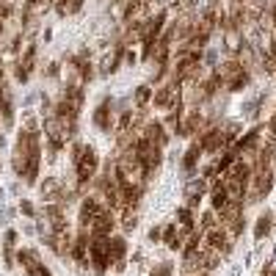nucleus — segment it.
<instances>
[{
	"instance_id": "16",
	"label": "nucleus",
	"mask_w": 276,
	"mask_h": 276,
	"mask_svg": "<svg viewBox=\"0 0 276 276\" xmlns=\"http://www.w3.org/2000/svg\"><path fill=\"white\" fill-rule=\"evenodd\" d=\"M199 158H202V149H199V144H196V141H193V144H191V149H188V152H185V158H183V171L188 174V180L193 177V171H196Z\"/></svg>"
},
{
	"instance_id": "24",
	"label": "nucleus",
	"mask_w": 276,
	"mask_h": 276,
	"mask_svg": "<svg viewBox=\"0 0 276 276\" xmlns=\"http://www.w3.org/2000/svg\"><path fill=\"white\" fill-rule=\"evenodd\" d=\"M215 224H218V213H215V210H207L205 215H202V232H205V230H210V227H215Z\"/></svg>"
},
{
	"instance_id": "25",
	"label": "nucleus",
	"mask_w": 276,
	"mask_h": 276,
	"mask_svg": "<svg viewBox=\"0 0 276 276\" xmlns=\"http://www.w3.org/2000/svg\"><path fill=\"white\" fill-rule=\"evenodd\" d=\"M136 224H138V218H136V210H124V218H122V227H124V232H133V230H136Z\"/></svg>"
},
{
	"instance_id": "12",
	"label": "nucleus",
	"mask_w": 276,
	"mask_h": 276,
	"mask_svg": "<svg viewBox=\"0 0 276 276\" xmlns=\"http://www.w3.org/2000/svg\"><path fill=\"white\" fill-rule=\"evenodd\" d=\"M180 271H183V276H199V273L207 271L196 248H193V252H185V260H183V265H180Z\"/></svg>"
},
{
	"instance_id": "31",
	"label": "nucleus",
	"mask_w": 276,
	"mask_h": 276,
	"mask_svg": "<svg viewBox=\"0 0 276 276\" xmlns=\"http://www.w3.org/2000/svg\"><path fill=\"white\" fill-rule=\"evenodd\" d=\"M19 210H22L25 215H33V205H31V202H22V205H19Z\"/></svg>"
},
{
	"instance_id": "30",
	"label": "nucleus",
	"mask_w": 276,
	"mask_h": 276,
	"mask_svg": "<svg viewBox=\"0 0 276 276\" xmlns=\"http://www.w3.org/2000/svg\"><path fill=\"white\" fill-rule=\"evenodd\" d=\"M160 238H163V230H160V227H152V230H149V240H155V243H158Z\"/></svg>"
},
{
	"instance_id": "29",
	"label": "nucleus",
	"mask_w": 276,
	"mask_h": 276,
	"mask_svg": "<svg viewBox=\"0 0 276 276\" xmlns=\"http://www.w3.org/2000/svg\"><path fill=\"white\" fill-rule=\"evenodd\" d=\"M28 276H50V271H47L44 265H36V268H31Z\"/></svg>"
},
{
	"instance_id": "2",
	"label": "nucleus",
	"mask_w": 276,
	"mask_h": 276,
	"mask_svg": "<svg viewBox=\"0 0 276 276\" xmlns=\"http://www.w3.org/2000/svg\"><path fill=\"white\" fill-rule=\"evenodd\" d=\"M271 188H273V169H265V166L254 169L252 177H248V202H262L271 193Z\"/></svg>"
},
{
	"instance_id": "26",
	"label": "nucleus",
	"mask_w": 276,
	"mask_h": 276,
	"mask_svg": "<svg viewBox=\"0 0 276 276\" xmlns=\"http://www.w3.org/2000/svg\"><path fill=\"white\" fill-rule=\"evenodd\" d=\"M171 273H174V265H171V262H158V265L152 268L149 276H171Z\"/></svg>"
},
{
	"instance_id": "17",
	"label": "nucleus",
	"mask_w": 276,
	"mask_h": 276,
	"mask_svg": "<svg viewBox=\"0 0 276 276\" xmlns=\"http://www.w3.org/2000/svg\"><path fill=\"white\" fill-rule=\"evenodd\" d=\"M17 260H19V265H22L25 271H31V268L42 265V260H39V254L33 252V248H22V252L17 254Z\"/></svg>"
},
{
	"instance_id": "9",
	"label": "nucleus",
	"mask_w": 276,
	"mask_h": 276,
	"mask_svg": "<svg viewBox=\"0 0 276 276\" xmlns=\"http://www.w3.org/2000/svg\"><path fill=\"white\" fill-rule=\"evenodd\" d=\"M207 188H210V183H207L205 177H191L188 180V185H185V202L188 205L185 207H199V202L205 199V193H207Z\"/></svg>"
},
{
	"instance_id": "33",
	"label": "nucleus",
	"mask_w": 276,
	"mask_h": 276,
	"mask_svg": "<svg viewBox=\"0 0 276 276\" xmlns=\"http://www.w3.org/2000/svg\"><path fill=\"white\" fill-rule=\"evenodd\" d=\"M268 133H271V136L276 138V113L271 116V122H268Z\"/></svg>"
},
{
	"instance_id": "8",
	"label": "nucleus",
	"mask_w": 276,
	"mask_h": 276,
	"mask_svg": "<svg viewBox=\"0 0 276 276\" xmlns=\"http://www.w3.org/2000/svg\"><path fill=\"white\" fill-rule=\"evenodd\" d=\"M124 254H127V240L122 235H116V238H111L108 235V260H111V265L116 268V271H124Z\"/></svg>"
},
{
	"instance_id": "13",
	"label": "nucleus",
	"mask_w": 276,
	"mask_h": 276,
	"mask_svg": "<svg viewBox=\"0 0 276 276\" xmlns=\"http://www.w3.org/2000/svg\"><path fill=\"white\" fill-rule=\"evenodd\" d=\"M196 252H199V257H202V262H205V268H207V271H213L215 265H221V257H224V254H221V252H215V248H213L210 243H205V240H199Z\"/></svg>"
},
{
	"instance_id": "27",
	"label": "nucleus",
	"mask_w": 276,
	"mask_h": 276,
	"mask_svg": "<svg viewBox=\"0 0 276 276\" xmlns=\"http://www.w3.org/2000/svg\"><path fill=\"white\" fill-rule=\"evenodd\" d=\"M205 66H210V69H215V66H218V53H215V50H210V53L205 56Z\"/></svg>"
},
{
	"instance_id": "10",
	"label": "nucleus",
	"mask_w": 276,
	"mask_h": 276,
	"mask_svg": "<svg viewBox=\"0 0 276 276\" xmlns=\"http://www.w3.org/2000/svg\"><path fill=\"white\" fill-rule=\"evenodd\" d=\"M94 124L99 127L103 133H111L113 130V99H103L99 103V108L94 111Z\"/></svg>"
},
{
	"instance_id": "1",
	"label": "nucleus",
	"mask_w": 276,
	"mask_h": 276,
	"mask_svg": "<svg viewBox=\"0 0 276 276\" xmlns=\"http://www.w3.org/2000/svg\"><path fill=\"white\" fill-rule=\"evenodd\" d=\"M72 163H75V171H78V188H86L91 183V177L97 174V169H99V155L94 152V146L83 144Z\"/></svg>"
},
{
	"instance_id": "5",
	"label": "nucleus",
	"mask_w": 276,
	"mask_h": 276,
	"mask_svg": "<svg viewBox=\"0 0 276 276\" xmlns=\"http://www.w3.org/2000/svg\"><path fill=\"white\" fill-rule=\"evenodd\" d=\"M202 240H205V243H210L215 252H221L224 257L232 252V246H235V238H230V232H227L221 224H215V227H210V230H205Z\"/></svg>"
},
{
	"instance_id": "34",
	"label": "nucleus",
	"mask_w": 276,
	"mask_h": 276,
	"mask_svg": "<svg viewBox=\"0 0 276 276\" xmlns=\"http://www.w3.org/2000/svg\"><path fill=\"white\" fill-rule=\"evenodd\" d=\"M262 276H276V268H273V265H265V271H262Z\"/></svg>"
},
{
	"instance_id": "14",
	"label": "nucleus",
	"mask_w": 276,
	"mask_h": 276,
	"mask_svg": "<svg viewBox=\"0 0 276 276\" xmlns=\"http://www.w3.org/2000/svg\"><path fill=\"white\" fill-rule=\"evenodd\" d=\"M33 58H36V44H28V50H25V56L19 58V64H17V80H28L31 78V72H33Z\"/></svg>"
},
{
	"instance_id": "20",
	"label": "nucleus",
	"mask_w": 276,
	"mask_h": 276,
	"mask_svg": "<svg viewBox=\"0 0 276 276\" xmlns=\"http://www.w3.org/2000/svg\"><path fill=\"white\" fill-rule=\"evenodd\" d=\"M163 243H166V248H171V252H177V248H180V230H177V224H169L163 230Z\"/></svg>"
},
{
	"instance_id": "3",
	"label": "nucleus",
	"mask_w": 276,
	"mask_h": 276,
	"mask_svg": "<svg viewBox=\"0 0 276 276\" xmlns=\"http://www.w3.org/2000/svg\"><path fill=\"white\" fill-rule=\"evenodd\" d=\"M180 89H183V86H177V83H169V80H166V83H160L158 86V91L152 94V105L158 108V111H177L180 105H183V97H180Z\"/></svg>"
},
{
	"instance_id": "32",
	"label": "nucleus",
	"mask_w": 276,
	"mask_h": 276,
	"mask_svg": "<svg viewBox=\"0 0 276 276\" xmlns=\"http://www.w3.org/2000/svg\"><path fill=\"white\" fill-rule=\"evenodd\" d=\"M14 243H17V232L11 230L9 235H6V246H14Z\"/></svg>"
},
{
	"instance_id": "15",
	"label": "nucleus",
	"mask_w": 276,
	"mask_h": 276,
	"mask_svg": "<svg viewBox=\"0 0 276 276\" xmlns=\"http://www.w3.org/2000/svg\"><path fill=\"white\" fill-rule=\"evenodd\" d=\"M39 191H42V199H47V202H58V199H61L64 185L58 183L56 177H47L44 183H42V188H39Z\"/></svg>"
},
{
	"instance_id": "23",
	"label": "nucleus",
	"mask_w": 276,
	"mask_h": 276,
	"mask_svg": "<svg viewBox=\"0 0 276 276\" xmlns=\"http://www.w3.org/2000/svg\"><path fill=\"white\" fill-rule=\"evenodd\" d=\"M177 224H183V227H196L191 207H180V210H177Z\"/></svg>"
},
{
	"instance_id": "21",
	"label": "nucleus",
	"mask_w": 276,
	"mask_h": 276,
	"mask_svg": "<svg viewBox=\"0 0 276 276\" xmlns=\"http://www.w3.org/2000/svg\"><path fill=\"white\" fill-rule=\"evenodd\" d=\"M133 99H136V108H146V105H149L152 103V86H138V89H136V97H133Z\"/></svg>"
},
{
	"instance_id": "7",
	"label": "nucleus",
	"mask_w": 276,
	"mask_h": 276,
	"mask_svg": "<svg viewBox=\"0 0 276 276\" xmlns=\"http://www.w3.org/2000/svg\"><path fill=\"white\" fill-rule=\"evenodd\" d=\"M103 210H108V207L103 205L99 199H94V196H86L83 199V205H80V232H89V227L94 224V218H97Z\"/></svg>"
},
{
	"instance_id": "22",
	"label": "nucleus",
	"mask_w": 276,
	"mask_h": 276,
	"mask_svg": "<svg viewBox=\"0 0 276 276\" xmlns=\"http://www.w3.org/2000/svg\"><path fill=\"white\" fill-rule=\"evenodd\" d=\"M260 108H262V97L248 99V103L240 108V111H243V119H257V116H260Z\"/></svg>"
},
{
	"instance_id": "11",
	"label": "nucleus",
	"mask_w": 276,
	"mask_h": 276,
	"mask_svg": "<svg viewBox=\"0 0 276 276\" xmlns=\"http://www.w3.org/2000/svg\"><path fill=\"white\" fill-rule=\"evenodd\" d=\"M122 58H124V44L119 42L116 47H113V53H105V56H103V61H99V75H111V72H116Z\"/></svg>"
},
{
	"instance_id": "28",
	"label": "nucleus",
	"mask_w": 276,
	"mask_h": 276,
	"mask_svg": "<svg viewBox=\"0 0 276 276\" xmlns=\"http://www.w3.org/2000/svg\"><path fill=\"white\" fill-rule=\"evenodd\" d=\"M136 61H138V56L133 50H127L124 47V64H130V66H136Z\"/></svg>"
},
{
	"instance_id": "4",
	"label": "nucleus",
	"mask_w": 276,
	"mask_h": 276,
	"mask_svg": "<svg viewBox=\"0 0 276 276\" xmlns=\"http://www.w3.org/2000/svg\"><path fill=\"white\" fill-rule=\"evenodd\" d=\"M89 265L94 268V273H105L108 265H111V260H108V238H103V235L91 238L89 243Z\"/></svg>"
},
{
	"instance_id": "19",
	"label": "nucleus",
	"mask_w": 276,
	"mask_h": 276,
	"mask_svg": "<svg viewBox=\"0 0 276 276\" xmlns=\"http://www.w3.org/2000/svg\"><path fill=\"white\" fill-rule=\"evenodd\" d=\"M83 9V0H56V11L61 17H69V14H75V11Z\"/></svg>"
},
{
	"instance_id": "18",
	"label": "nucleus",
	"mask_w": 276,
	"mask_h": 276,
	"mask_svg": "<svg viewBox=\"0 0 276 276\" xmlns=\"http://www.w3.org/2000/svg\"><path fill=\"white\" fill-rule=\"evenodd\" d=\"M271 227H273V215L271 213H262L260 218H257V227H254V238L262 240L268 232H271Z\"/></svg>"
},
{
	"instance_id": "6",
	"label": "nucleus",
	"mask_w": 276,
	"mask_h": 276,
	"mask_svg": "<svg viewBox=\"0 0 276 276\" xmlns=\"http://www.w3.org/2000/svg\"><path fill=\"white\" fill-rule=\"evenodd\" d=\"M141 136H144V138H149L155 146H160V149H163V146L169 144L171 133L166 130V124H163V122H158V119H146L144 127H141Z\"/></svg>"
}]
</instances>
